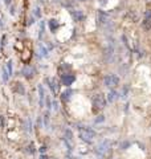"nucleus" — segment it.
Instances as JSON below:
<instances>
[{"instance_id":"obj_1","label":"nucleus","mask_w":151,"mask_h":159,"mask_svg":"<svg viewBox=\"0 0 151 159\" xmlns=\"http://www.w3.org/2000/svg\"><path fill=\"white\" fill-rule=\"evenodd\" d=\"M94 137H96V133H94L93 130H90V129H81V130H80V138H81L82 141L90 142Z\"/></svg>"},{"instance_id":"obj_2","label":"nucleus","mask_w":151,"mask_h":159,"mask_svg":"<svg viewBox=\"0 0 151 159\" xmlns=\"http://www.w3.org/2000/svg\"><path fill=\"white\" fill-rule=\"evenodd\" d=\"M104 82H105V85L109 86V88H115L119 84V78L117 77L115 74H109V76L105 77Z\"/></svg>"},{"instance_id":"obj_3","label":"nucleus","mask_w":151,"mask_h":159,"mask_svg":"<svg viewBox=\"0 0 151 159\" xmlns=\"http://www.w3.org/2000/svg\"><path fill=\"white\" fill-rule=\"evenodd\" d=\"M45 82L48 84V86H49V89H50V92L54 94V96H57L58 94V89H60V85H58V82H57V80L56 78H49L48 77L47 80H45Z\"/></svg>"},{"instance_id":"obj_4","label":"nucleus","mask_w":151,"mask_h":159,"mask_svg":"<svg viewBox=\"0 0 151 159\" xmlns=\"http://www.w3.org/2000/svg\"><path fill=\"white\" fill-rule=\"evenodd\" d=\"M93 106H96L97 109H104L106 106V100L102 94H97L93 97Z\"/></svg>"},{"instance_id":"obj_5","label":"nucleus","mask_w":151,"mask_h":159,"mask_svg":"<svg viewBox=\"0 0 151 159\" xmlns=\"http://www.w3.org/2000/svg\"><path fill=\"white\" fill-rule=\"evenodd\" d=\"M74 81H76V76H74V74H62V76H61L62 85L70 86Z\"/></svg>"},{"instance_id":"obj_6","label":"nucleus","mask_w":151,"mask_h":159,"mask_svg":"<svg viewBox=\"0 0 151 159\" xmlns=\"http://www.w3.org/2000/svg\"><path fill=\"white\" fill-rule=\"evenodd\" d=\"M21 74H23L25 78H31V77H33V76L36 74V69L33 68V66H31V65H27V66H24L23 68Z\"/></svg>"},{"instance_id":"obj_7","label":"nucleus","mask_w":151,"mask_h":159,"mask_svg":"<svg viewBox=\"0 0 151 159\" xmlns=\"http://www.w3.org/2000/svg\"><path fill=\"white\" fill-rule=\"evenodd\" d=\"M37 92H39V105L40 108H43L44 102H45V89H44V85L39 84L37 85Z\"/></svg>"},{"instance_id":"obj_8","label":"nucleus","mask_w":151,"mask_h":159,"mask_svg":"<svg viewBox=\"0 0 151 159\" xmlns=\"http://www.w3.org/2000/svg\"><path fill=\"white\" fill-rule=\"evenodd\" d=\"M143 28L146 31H151V9L146 11L143 19Z\"/></svg>"},{"instance_id":"obj_9","label":"nucleus","mask_w":151,"mask_h":159,"mask_svg":"<svg viewBox=\"0 0 151 159\" xmlns=\"http://www.w3.org/2000/svg\"><path fill=\"white\" fill-rule=\"evenodd\" d=\"M70 15L73 17L74 21H81V20L85 19V15H84V12L82 11H72L70 12Z\"/></svg>"},{"instance_id":"obj_10","label":"nucleus","mask_w":151,"mask_h":159,"mask_svg":"<svg viewBox=\"0 0 151 159\" xmlns=\"http://www.w3.org/2000/svg\"><path fill=\"white\" fill-rule=\"evenodd\" d=\"M39 53H40V57L45 58V57H48V56H49V49H48V48H45V45H44V44L40 43L39 44Z\"/></svg>"},{"instance_id":"obj_11","label":"nucleus","mask_w":151,"mask_h":159,"mask_svg":"<svg viewBox=\"0 0 151 159\" xmlns=\"http://www.w3.org/2000/svg\"><path fill=\"white\" fill-rule=\"evenodd\" d=\"M48 25L50 28V32H56L58 29V27H60V24H58V21L56 19H50L48 21Z\"/></svg>"},{"instance_id":"obj_12","label":"nucleus","mask_w":151,"mask_h":159,"mask_svg":"<svg viewBox=\"0 0 151 159\" xmlns=\"http://www.w3.org/2000/svg\"><path fill=\"white\" fill-rule=\"evenodd\" d=\"M24 129H25V131L28 133V134H31L32 133V119L31 118H28V119H25V123H24Z\"/></svg>"},{"instance_id":"obj_13","label":"nucleus","mask_w":151,"mask_h":159,"mask_svg":"<svg viewBox=\"0 0 151 159\" xmlns=\"http://www.w3.org/2000/svg\"><path fill=\"white\" fill-rule=\"evenodd\" d=\"M44 32H45V21L41 20V23H40V29H39V40L40 41H41V39H43Z\"/></svg>"},{"instance_id":"obj_14","label":"nucleus","mask_w":151,"mask_h":159,"mask_svg":"<svg viewBox=\"0 0 151 159\" xmlns=\"http://www.w3.org/2000/svg\"><path fill=\"white\" fill-rule=\"evenodd\" d=\"M72 94H73V92H72L70 89H68L66 92H64V93L61 94V100H62V101H68V100L70 98V96H72Z\"/></svg>"},{"instance_id":"obj_15","label":"nucleus","mask_w":151,"mask_h":159,"mask_svg":"<svg viewBox=\"0 0 151 159\" xmlns=\"http://www.w3.org/2000/svg\"><path fill=\"white\" fill-rule=\"evenodd\" d=\"M1 74H3V81L4 82H8V80H9V73H8L7 70V66H3V70H1Z\"/></svg>"},{"instance_id":"obj_16","label":"nucleus","mask_w":151,"mask_h":159,"mask_svg":"<svg viewBox=\"0 0 151 159\" xmlns=\"http://www.w3.org/2000/svg\"><path fill=\"white\" fill-rule=\"evenodd\" d=\"M16 92H17L20 96H24V94H25V89H24L23 84H20V82L16 84Z\"/></svg>"},{"instance_id":"obj_17","label":"nucleus","mask_w":151,"mask_h":159,"mask_svg":"<svg viewBox=\"0 0 151 159\" xmlns=\"http://www.w3.org/2000/svg\"><path fill=\"white\" fill-rule=\"evenodd\" d=\"M27 152L28 154H31V155H33L36 152V148H35V143L33 142H31V143L27 146Z\"/></svg>"},{"instance_id":"obj_18","label":"nucleus","mask_w":151,"mask_h":159,"mask_svg":"<svg viewBox=\"0 0 151 159\" xmlns=\"http://www.w3.org/2000/svg\"><path fill=\"white\" fill-rule=\"evenodd\" d=\"M43 118H44V127H48L49 126V110L44 114Z\"/></svg>"},{"instance_id":"obj_19","label":"nucleus","mask_w":151,"mask_h":159,"mask_svg":"<svg viewBox=\"0 0 151 159\" xmlns=\"http://www.w3.org/2000/svg\"><path fill=\"white\" fill-rule=\"evenodd\" d=\"M117 92H114V90H111L110 93H109V101L111 102V101H114V100H117Z\"/></svg>"},{"instance_id":"obj_20","label":"nucleus","mask_w":151,"mask_h":159,"mask_svg":"<svg viewBox=\"0 0 151 159\" xmlns=\"http://www.w3.org/2000/svg\"><path fill=\"white\" fill-rule=\"evenodd\" d=\"M33 15H35V17H37V19H41V11H40L39 7H35V9H33Z\"/></svg>"},{"instance_id":"obj_21","label":"nucleus","mask_w":151,"mask_h":159,"mask_svg":"<svg viewBox=\"0 0 151 159\" xmlns=\"http://www.w3.org/2000/svg\"><path fill=\"white\" fill-rule=\"evenodd\" d=\"M65 138L69 141H73V134H72V131H70L69 129H66L65 130Z\"/></svg>"},{"instance_id":"obj_22","label":"nucleus","mask_w":151,"mask_h":159,"mask_svg":"<svg viewBox=\"0 0 151 159\" xmlns=\"http://www.w3.org/2000/svg\"><path fill=\"white\" fill-rule=\"evenodd\" d=\"M7 70H8V73H9V76H12V73H13V68H12V61H8L7 62Z\"/></svg>"},{"instance_id":"obj_23","label":"nucleus","mask_w":151,"mask_h":159,"mask_svg":"<svg viewBox=\"0 0 151 159\" xmlns=\"http://www.w3.org/2000/svg\"><path fill=\"white\" fill-rule=\"evenodd\" d=\"M43 126H44V118H43L41 115H40L39 118H37V127H40V129H41Z\"/></svg>"},{"instance_id":"obj_24","label":"nucleus","mask_w":151,"mask_h":159,"mask_svg":"<svg viewBox=\"0 0 151 159\" xmlns=\"http://www.w3.org/2000/svg\"><path fill=\"white\" fill-rule=\"evenodd\" d=\"M47 150H48V148H47V146H44V144H43V146H40V147H39V151H40V154H45V152H47Z\"/></svg>"},{"instance_id":"obj_25","label":"nucleus","mask_w":151,"mask_h":159,"mask_svg":"<svg viewBox=\"0 0 151 159\" xmlns=\"http://www.w3.org/2000/svg\"><path fill=\"white\" fill-rule=\"evenodd\" d=\"M52 108H53L54 111H57V110H58V102L57 101H53V102H52Z\"/></svg>"},{"instance_id":"obj_26","label":"nucleus","mask_w":151,"mask_h":159,"mask_svg":"<svg viewBox=\"0 0 151 159\" xmlns=\"http://www.w3.org/2000/svg\"><path fill=\"white\" fill-rule=\"evenodd\" d=\"M27 24H28V25H33V24H35V17H33V16H31Z\"/></svg>"},{"instance_id":"obj_27","label":"nucleus","mask_w":151,"mask_h":159,"mask_svg":"<svg viewBox=\"0 0 151 159\" xmlns=\"http://www.w3.org/2000/svg\"><path fill=\"white\" fill-rule=\"evenodd\" d=\"M0 127H4V117L0 115Z\"/></svg>"},{"instance_id":"obj_28","label":"nucleus","mask_w":151,"mask_h":159,"mask_svg":"<svg viewBox=\"0 0 151 159\" xmlns=\"http://www.w3.org/2000/svg\"><path fill=\"white\" fill-rule=\"evenodd\" d=\"M40 159H49V156L47 154H40Z\"/></svg>"},{"instance_id":"obj_29","label":"nucleus","mask_w":151,"mask_h":159,"mask_svg":"<svg viewBox=\"0 0 151 159\" xmlns=\"http://www.w3.org/2000/svg\"><path fill=\"white\" fill-rule=\"evenodd\" d=\"M0 45H1V47H4V45H5V36H3V37H1V43H0Z\"/></svg>"},{"instance_id":"obj_30","label":"nucleus","mask_w":151,"mask_h":159,"mask_svg":"<svg viewBox=\"0 0 151 159\" xmlns=\"http://www.w3.org/2000/svg\"><path fill=\"white\" fill-rule=\"evenodd\" d=\"M11 1L12 0H4V4H5L7 7H9V5H11Z\"/></svg>"},{"instance_id":"obj_31","label":"nucleus","mask_w":151,"mask_h":159,"mask_svg":"<svg viewBox=\"0 0 151 159\" xmlns=\"http://www.w3.org/2000/svg\"><path fill=\"white\" fill-rule=\"evenodd\" d=\"M9 11H11V15H15V7H12V5H11Z\"/></svg>"},{"instance_id":"obj_32","label":"nucleus","mask_w":151,"mask_h":159,"mask_svg":"<svg viewBox=\"0 0 151 159\" xmlns=\"http://www.w3.org/2000/svg\"><path fill=\"white\" fill-rule=\"evenodd\" d=\"M80 1H85V0H80Z\"/></svg>"}]
</instances>
